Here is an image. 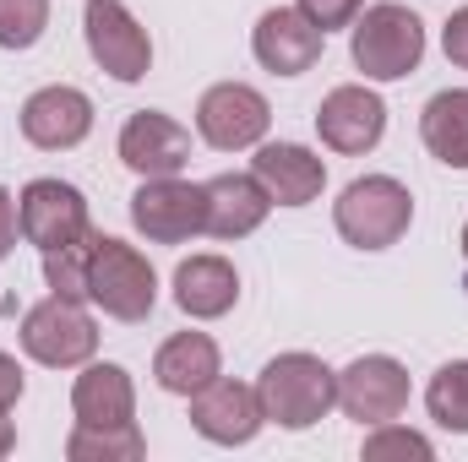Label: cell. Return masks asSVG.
I'll return each mask as SVG.
<instances>
[{
    "label": "cell",
    "instance_id": "cell-22",
    "mask_svg": "<svg viewBox=\"0 0 468 462\" xmlns=\"http://www.w3.org/2000/svg\"><path fill=\"white\" fill-rule=\"evenodd\" d=\"M147 452L136 419L131 425H77L66 436V457L71 462H136Z\"/></svg>",
    "mask_w": 468,
    "mask_h": 462
},
{
    "label": "cell",
    "instance_id": "cell-27",
    "mask_svg": "<svg viewBox=\"0 0 468 462\" xmlns=\"http://www.w3.org/2000/svg\"><path fill=\"white\" fill-rule=\"evenodd\" d=\"M300 11H305L322 33H333V27H354V16L365 11V0H300Z\"/></svg>",
    "mask_w": 468,
    "mask_h": 462
},
{
    "label": "cell",
    "instance_id": "cell-24",
    "mask_svg": "<svg viewBox=\"0 0 468 462\" xmlns=\"http://www.w3.org/2000/svg\"><path fill=\"white\" fill-rule=\"evenodd\" d=\"M93 234L99 229H88L82 239H71L60 250H44V283H49V294L88 299V250H93Z\"/></svg>",
    "mask_w": 468,
    "mask_h": 462
},
{
    "label": "cell",
    "instance_id": "cell-5",
    "mask_svg": "<svg viewBox=\"0 0 468 462\" xmlns=\"http://www.w3.org/2000/svg\"><path fill=\"white\" fill-rule=\"evenodd\" d=\"M22 353L49 364V370H77L99 353V327L93 316L82 310V299H66V294H49L38 299L27 316H22Z\"/></svg>",
    "mask_w": 468,
    "mask_h": 462
},
{
    "label": "cell",
    "instance_id": "cell-32",
    "mask_svg": "<svg viewBox=\"0 0 468 462\" xmlns=\"http://www.w3.org/2000/svg\"><path fill=\"white\" fill-rule=\"evenodd\" d=\"M463 289H468V224H463Z\"/></svg>",
    "mask_w": 468,
    "mask_h": 462
},
{
    "label": "cell",
    "instance_id": "cell-26",
    "mask_svg": "<svg viewBox=\"0 0 468 462\" xmlns=\"http://www.w3.org/2000/svg\"><path fill=\"white\" fill-rule=\"evenodd\" d=\"M387 457H436V446H431V436H420V430H403V425H370V436H365V462H387Z\"/></svg>",
    "mask_w": 468,
    "mask_h": 462
},
{
    "label": "cell",
    "instance_id": "cell-14",
    "mask_svg": "<svg viewBox=\"0 0 468 462\" xmlns=\"http://www.w3.org/2000/svg\"><path fill=\"white\" fill-rule=\"evenodd\" d=\"M261 425L267 419H261L256 386H245V381H224L218 375L202 392H191V430L202 441H213V446H245V441H256Z\"/></svg>",
    "mask_w": 468,
    "mask_h": 462
},
{
    "label": "cell",
    "instance_id": "cell-7",
    "mask_svg": "<svg viewBox=\"0 0 468 462\" xmlns=\"http://www.w3.org/2000/svg\"><path fill=\"white\" fill-rule=\"evenodd\" d=\"M82 33H88V55L115 82H142L153 71V38L120 0H88Z\"/></svg>",
    "mask_w": 468,
    "mask_h": 462
},
{
    "label": "cell",
    "instance_id": "cell-17",
    "mask_svg": "<svg viewBox=\"0 0 468 462\" xmlns=\"http://www.w3.org/2000/svg\"><path fill=\"white\" fill-rule=\"evenodd\" d=\"M175 305L191 321H218L239 305V272L224 256H191L175 267Z\"/></svg>",
    "mask_w": 468,
    "mask_h": 462
},
{
    "label": "cell",
    "instance_id": "cell-19",
    "mask_svg": "<svg viewBox=\"0 0 468 462\" xmlns=\"http://www.w3.org/2000/svg\"><path fill=\"white\" fill-rule=\"evenodd\" d=\"M71 414L77 425H131L136 419V386L125 364H88L71 386Z\"/></svg>",
    "mask_w": 468,
    "mask_h": 462
},
{
    "label": "cell",
    "instance_id": "cell-16",
    "mask_svg": "<svg viewBox=\"0 0 468 462\" xmlns=\"http://www.w3.org/2000/svg\"><path fill=\"white\" fill-rule=\"evenodd\" d=\"M250 174L261 180V191L272 196V207H311L327 191L322 152H311L300 142H261L256 158H250Z\"/></svg>",
    "mask_w": 468,
    "mask_h": 462
},
{
    "label": "cell",
    "instance_id": "cell-31",
    "mask_svg": "<svg viewBox=\"0 0 468 462\" xmlns=\"http://www.w3.org/2000/svg\"><path fill=\"white\" fill-rule=\"evenodd\" d=\"M11 446H16V430H11V419H5V414H0V457H5V452H11Z\"/></svg>",
    "mask_w": 468,
    "mask_h": 462
},
{
    "label": "cell",
    "instance_id": "cell-1",
    "mask_svg": "<svg viewBox=\"0 0 468 462\" xmlns=\"http://www.w3.org/2000/svg\"><path fill=\"white\" fill-rule=\"evenodd\" d=\"M261 419L278 430H311L338 408V370H327L316 353H278L256 375Z\"/></svg>",
    "mask_w": 468,
    "mask_h": 462
},
{
    "label": "cell",
    "instance_id": "cell-23",
    "mask_svg": "<svg viewBox=\"0 0 468 462\" xmlns=\"http://www.w3.org/2000/svg\"><path fill=\"white\" fill-rule=\"evenodd\" d=\"M425 408H431V419H436L441 430L468 436V359H452V364H441V370L431 375Z\"/></svg>",
    "mask_w": 468,
    "mask_h": 462
},
{
    "label": "cell",
    "instance_id": "cell-2",
    "mask_svg": "<svg viewBox=\"0 0 468 462\" xmlns=\"http://www.w3.org/2000/svg\"><path fill=\"white\" fill-rule=\"evenodd\" d=\"M349 55L370 82H403V77H414L420 60H425V22H420L409 5H398V0L365 5V11L354 16Z\"/></svg>",
    "mask_w": 468,
    "mask_h": 462
},
{
    "label": "cell",
    "instance_id": "cell-30",
    "mask_svg": "<svg viewBox=\"0 0 468 462\" xmlns=\"http://www.w3.org/2000/svg\"><path fill=\"white\" fill-rule=\"evenodd\" d=\"M16 397H22V364L11 353H0V414H11Z\"/></svg>",
    "mask_w": 468,
    "mask_h": 462
},
{
    "label": "cell",
    "instance_id": "cell-9",
    "mask_svg": "<svg viewBox=\"0 0 468 462\" xmlns=\"http://www.w3.org/2000/svg\"><path fill=\"white\" fill-rule=\"evenodd\" d=\"M338 408L354 425H387L409 408V370L392 353H359L349 370H338Z\"/></svg>",
    "mask_w": 468,
    "mask_h": 462
},
{
    "label": "cell",
    "instance_id": "cell-3",
    "mask_svg": "<svg viewBox=\"0 0 468 462\" xmlns=\"http://www.w3.org/2000/svg\"><path fill=\"white\" fill-rule=\"evenodd\" d=\"M88 299L110 321H147L158 305V272L153 261L115 234H93L88 250Z\"/></svg>",
    "mask_w": 468,
    "mask_h": 462
},
{
    "label": "cell",
    "instance_id": "cell-10",
    "mask_svg": "<svg viewBox=\"0 0 468 462\" xmlns=\"http://www.w3.org/2000/svg\"><path fill=\"white\" fill-rule=\"evenodd\" d=\"M327 49V33L300 11V5H272L250 27V55L272 77H305Z\"/></svg>",
    "mask_w": 468,
    "mask_h": 462
},
{
    "label": "cell",
    "instance_id": "cell-25",
    "mask_svg": "<svg viewBox=\"0 0 468 462\" xmlns=\"http://www.w3.org/2000/svg\"><path fill=\"white\" fill-rule=\"evenodd\" d=\"M49 27V0H0V49H33Z\"/></svg>",
    "mask_w": 468,
    "mask_h": 462
},
{
    "label": "cell",
    "instance_id": "cell-8",
    "mask_svg": "<svg viewBox=\"0 0 468 462\" xmlns=\"http://www.w3.org/2000/svg\"><path fill=\"white\" fill-rule=\"evenodd\" d=\"M267 125H272V104H267L256 88H245V82H218V88H207L202 104H197V136H202L207 147H218V152L261 147Z\"/></svg>",
    "mask_w": 468,
    "mask_h": 462
},
{
    "label": "cell",
    "instance_id": "cell-12",
    "mask_svg": "<svg viewBox=\"0 0 468 462\" xmlns=\"http://www.w3.org/2000/svg\"><path fill=\"white\" fill-rule=\"evenodd\" d=\"M316 136L344 152V158H365L381 136H387V104L381 93H370L365 82H344L316 104Z\"/></svg>",
    "mask_w": 468,
    "mask_h": 462
},
{
    "label": "cell",
    "instance_id": "cell-6",
    "mask_svg": "<svg viewBox=\"0 0 468 462\" xmlns=\"http://www.w3.org/2000/svg\"><path fill=\"white\" fill-rule=\"evenodd\" d=\"M131 224L153 245H186L207 234V185H191L180 174L142 180V191L131 196Z\"/></svg>",
    "mask_w": 468,
    "mask_h": 462
},
{
    "label": "cell",
    "instance_id": "cell-20",
    "mask_svg": "<svg viewBox=\"0 0 468 462\" xmlns=\"http://www.w3.org/2000/svg\"><path fill=\"white\" fill-rule=\"evenodd\" d=\"M218 364L224 359H218V343L207 332H175L169 343H158V353H153V381L164 392H175V397H191L207 381H218Z\"/></svg>",
    "mask_w": 468,
    "mask_h": 462
},
{
    "label": "cell",
    "instance_id": "cell-21",
    "mask_svg": "<svg viewBox=\"0 0 468 462\" xmlns=\"http://www.w3.org/2000/svg\"><path fill=\"white\" fill-rule=\"evenodd\" d=\"M420 142L436 163L468 169V88H447L420 110Z\"/></svg>",
    "mask_w": 468,
    "mask_h": 462
},
{
    "label": "cell",
    "instance_id": "cell-15",
    "mask_svg": "<svg viewBox=\"0 0 468 462\" xmlns=\"http://www.w3.org/2000/svg\"><path fill=\"white\" fill-rule=\"evenodd\" d=\"M93 131V99L71 82H55V88H38L27 104H22V136L38 147V152H66V147H82Z\"/></svg>",
    "mask_w": 468,
    "mask_h": 462
},
{
    "label": "cell",
    "instance_id": "cell-28",
    "mask_svg": "<svg viewBox=\"0 0 468 462\" xmlns=\"http://www.w3.org/2000/svg\"><path fill=\"white\" fill-rule=\"evenodd\" d=\"M441 49H447V60H452L458 71H468V5L447 16V27H441Z\"/></svg>",
    "mask_w": 468,
    "mask_h": 462
},
{
    "label": "cell",
    "instance_id": "cell-29",
    "mask_svg": "<svg viewBox=\"0 0 468 462\" xmlns=\"http://www.w3.org/2000/svg\"><path fill=\"white\" fill-rule=\"evenodd\" d=\"M16 234H22V218H16V196L0 185V261L16 250Z\"/></svg>",
    "mask_w": 468,
    "mask_h": 462
},
{
    "label": "cell",
    "instance_id": "cell-18",
    "mask_svg": "<svg viewBox=\"0 0 468 462\" xmlns=\"http://www.w3.org/2000/svg\"><path fill=\"white\" fill-rule=\"evenodd\" d=\"M272 196L256 174H213L207 180V234L213 239H245L267 224Z\"/></svg>",
    "mask_w": 468,
    "mask_h": 462
},
{
    "label": "cell",
    "instance_id": "cell-13",
    "mask_svg": "<svg viewBox=\"0 0 468 462\" xmlns=\"http://www.w3.org/2000/svg\"><path fill=\"white\" fill-rule=\"evenodd\" d=\"M120 163L142 180L180 174L191 163V131L164 110H136L120 125Z\"/></svg>",
    "mask_w": 468,
    "mask_h": 462
},
{
    "label": "cell",
    "instance_id": "cell-11",
    "mask_svg": "<svg viewBox=\"0 0 468 462\" xmlns=\"http://www.w3.org/2000/svg\"><path fill=\"white\" fill-rule=\"evenodd\" d=\"M16 218H22V239L38 250H60L93 229L88 196L71 180H27L16 196Z\"/></svg>",
    "mask_w": 468,
    "mask_h": 462
},
{
    "label": "cell",
    "instance_id": "cell-4",
    "mask_svg": "<svg viewBox=\"0 0 468 462\" xmlns=\"http://www.w3.org/2000/svg\"><path fill=\"white\" fill-rule=\"evenodd\" d=\"M333 224H338V234L349 239L354 250H387L414 224V196L392 174H359V180H349L338 191Z\"/></svg>",
    "mask_w": 468,
    "mask_h": 462
}]
</instances>
